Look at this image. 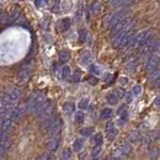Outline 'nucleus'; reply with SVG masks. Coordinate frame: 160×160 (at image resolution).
Listing matches in <instances>:
<instances>
[{
	"label": "nucleus",
	"instance_id": "obj_15",
	"mask_svg": "<svg viewBox=\"0 0 160 160\" xmlns=\"http://www.w3.org/2000/svg\"><path fill=\"white\" fill-rule=\"evenodd\" d=\"M93 61V56L90 54V52H84L81 56V63L84 64H90Z\"/></svg>",
	"mask_w": 160,
	"mask_h": 160
},
{
	"label": "nucleus",
	"instance_id": "obj_24",
	"mask_svg": "<svg viewBox=\"0 0 160 160\" xmlns=\"http://www.w3.org/2000/svg\"><path fill=\"white\" fill-rule=\"evenodd\" d=\"M68 59H69V53L68 52H64L63 51V52L59 53V61H61L62 63H65Z\"/></svg>",
	"mask_w": 160,
	"mask_h": 160
},
{
	"label": "nucleus",
	"instance_id": "obj_36",
	"mask_svg": "<svg viewBox=\"0 0 160 160\" xmlns=\"http://www.w3.org/2000/svg\"><path fill=\"white\" fill-rule=\"evenodd\" d=\"M141 93H142V87H141V86H134V89H133L132 94H133L134 96H137V95H139Z\"/></svg>",
	"mask_w": 160,
	"mask_h": 160
},
{
	"label": "nucleus",
	"instance_id": "obj_19",
	"mask_svg": "<svg viewBox=\"0 0 160 160\" xmlns=\"http://www.w3.org/2000/svg\"><path fill=\"white\" fill-rule=\"evenodd\" d=\"M84 117H85V115H84L81 111L75 112V115H74V121H75L76 123H83V121H84Z\"/></svg>",
	"mask_w": 160,
	"mask_h": 160
},
{
	"label": "nucleus",
	"instance_id": "obj_3",
	"mask_svg": "<svg viewBox=\"0 0 160 160\" xmlns=\"http://www.w3.org/2000/svg\"><path fill=\"white\" fill-rule=\"evenodd\" d=\"M33 64H35V61L33 59H30L27 63H25L22 67H21V70H20L17 78L20 81H26V80L30 78L32 73V69H33Z\"/></svg>",
	"mask_w": 160,
	"mask_h": 160
},
{
	"label": "nucleus",
	"instance_id": "obj_23",
	"mask_svg": "<svg viewBox=\"0 0 160 160\" xmlns=\"http://www.w3.org/2000/svg\"><path fill=\"white\" fill-rule=\"evenodd\" d=\"M69 76H70V68H69V67H64L62 69V78L63 79H68Z\"/></svg>",
	"mask_w": 160,
	"mask_h": 160
},
{
	"label": "nucleus",
	"instance_id": "obj_20",
	"mask_svg": "<svg viewBox=\"0 0 160 160\" xmlns=\"http://www.w3.org/2000/svg\"><path fill=\"white\" fill-rule=\"evenodd\" d=\"M94 133V128L93 127H86V128H83L81 131H80V134L84 136V137H89L90 134Z\"/></svg>",
	"mask_w": 160,
	"mask_h": 160
},
{
	"label": "nucleus",
	"instance_id": "obj_26",
	"mask_svg": "<svg viewBox=\"0 0 160 160\" xmlns=\"http://www.w3.org/2000/svg\"><path fill=\"white\" fill-rule=\"evenodd\" d=\"M127 0H110V4L113 7H117V6H121L122 4H124Z\"/></svg>",
	"mask_w": 160,
	"mask_h": 160
},
{
	"label": "nucleus",
	"instance_id": "obj_38",
	"mask_svg": "<svg viewBox=\"0 0 160 160\" xmlns=\"http://www.w3.org/2000/svg\"><path fill=\"white\" fill-rule=\"evenodd\" d=\"M124 96H126V100H127V102L128 104H131L132 102V100H133V94L132 93H128V94H124Z\"/></svg>",
	"mask_w": 160,
	"mask_h": 160
},
{
	"label": "nucleus",
	"instance_id": "obj_9",
	"mask_svg": "<svg viewBox=\"0 0 160 160\" xmlns=\"http://www.w3.org/2000/svg\"><path fill=\"white\" fill-rule=\"evenodd\" d=\"M61 127H62V122L61 121H54L51 126H49L47 129H48V134L49 136H56L61 131Z\"/></svg>",
	"mask_w": 160,
	"mask_h": 160
},
{
	"label": "nucleus",
	"instance_id": "obj_13",
	"mask_svg": "<svg viewBox=\"0 0 160 160\" xmlns=\"http://www.w3.org/2000/svg\"><path fill=\"white\" fill-rule=\"evenodd\" d=\"M59 147V139H51L49 142H47V149L51 152H56Z\"/></svg>",
	"mask_w": 160,
	"mask_h": 160
},
{
	"label": "nucleus",
	"instance_id": "obj_31",
	"mask_svg": "<svg viewBox=\"0 0 160 160\" xmlns=\"http://www.w3.org/2000/svg\"><path fill=\"white\" fill-rule=\"evenodd\" d=\"M90 72H91L93 74H96V75H99V74H100V69H99V67H97V65L93 64L91 67H90Z\"/></svg>",
	"mask_w": 160,
	"mask_h": 160
},
{
	"label": "nucleus",
	"instance_id": "obj_4",
	"mask_svg": "<svg viewBox=\"0 0 160 160\" xmlns=\"http://www.w3.org/2000/svg\"><path fill=\"white\" fill-rule=\"evenodd\" d=\"M150 37H152V31H150V30H145V31L139 32L136 36V39H134V41L131 44L134 46V47H142L148 41H150Z\"/></svg>",
	"mask_w": 160,
	"mask_h": 160
},
{
	"label": "nucleus",
	"instance_id": "obj_42",
	"mask_svg": "<svg viewBox=\"0 0 160 160\" xmlns=\"http://www.w3.org/2000/svg\"><path fill=\"white\" fill-rule=\"evenodd\" d=\"M113 127H115V123H113V122H108V123L106 124V128H105V129H106V132H108L110 129H112Z\"/></svg>",
	"mask_w": 160,
	"mask_h": 160
},
{
	"label": "nucleus",
	"instance_id": "obj_40",
	"mask_svg": "<svg viewBox=\"0 0 160 160\" xmlns=\"http://www.w3.org/2000/svg\"><path fill=\"white\" fill-rule=\"evenodd\" d=\"M127 69H129L131 72H133L134 69H136V62L133 63V62H131V63H128V65H127Z\"/></svg>",
	"mask_w": 160,
	"mask_h": 160
},
{
	"label": "nucleus",
	"instance_id": "obj_18",
	"mask_svg": "<svg viewBox=\"0 0 160 160\" xmlns=\"http://www.w3.org/2000/svg\"><path fill=\"white\" fill-rule=\"evenodd\" d=\"M127 119H128V113H127V111L124 110V112H123V113H121V117L118 118L117 124H118V126H123V124H124V122H127Z\"/></svg>",
	"mask_w": 160,
	"mask_h": 160
},
{
	"label": "nucleus",
	"instance_id": "obj_12",
	"mask_svg": "<svg viewBox=\"0 0 160 160\" xmlns=\"http://www.w3.org/2000/svg\"><path fill=\"white\" fill-rule=\"evenodd\" d=\"M54 121H56V118H54L53 115H52L51 117H47V118L41 119V128H42V129H47V128H48L49 126H51Z\"/></svg>",
	"mask_w": 160,
	"mask_h": 160
},
{
	"label": "nucleus",
	"instance_id": "obj_14",
	"mask_svg": "<svg viewBox=\"0 0 160 160\" xmlns=\"http://www.w3.org/2000/svg\"><path fill=\"white\" fill-rule=\"evenodd\" d=\"M58 26H59V30H61L62 32H64L69 28V26H70V20L63 19V20H61V21H58Z\"/></svg>",
	"mask_w": 160,
	"mask_h": 160
},
{
	"label": "nucleus",
	"instance_id": "obj_28",
	"mask_svg": "<svg viewBox=\"0 0 160 160\" xmlns=\"http://www.w3.org/2000/svg\"><path fill=\"white\" fill-rule=\"evenodd\" d=\"M94 143H95L96 145H101V143H102V134H101V133H97V134H95Z\"/></svg>",
	"mask_w": 160,
	"mask_h": 160
},
{
	"label": "nucleus",
	"instance_id": "obj_44",
	"mask_svg": "<svg viewBox=\"0 0 160 160\" xmlns=\"http://www.w3.org/2000/svg\"><path fill=\"white\" fill-rule=\"evenodd\" d=\"M58 10H59V1H56V4H54V7L52 9V11H53V13H54V11L57 13Z\"/></svg>",
	"mask_w": 160,
	"mask_h": 160
},
{
	"label": "nucleus",
	"instance_id": "obj_5",
	"mask_svg": "<svg viewBox=\"0 0 160 160\" xmlns=\"http://www.w3.org/2000/svg\"><path fill=\"white\" fill-rule=\"evenodd\" d=\"M132 28V26H131V22H128L123 28H121L118 32H116L115 33V38H113V41H112V44H113V47H118V44H119V41H121V38L124 36V33L128 31V30H131Z\"/></svg>",
	"mask_w": 160,
	"mask_h": 160
},
{
	"label": "nucleus",
	"instance_id": "obj_39",
	"mask_svg": "<svg viewBox=\"0 0 160 160\" xmlns=\"http://www.w3.org/2000/svg\"><path fill=\"white\" fill-rule=\"evenodd\" d=\"M89 83L91 84V85H96L99 81H97V79H96L95 76H90V78H89Z\"/></svg>",
	"mask_w": 160,
	"mask_h": 160
},
{
	"label": "nucleus",
	"instance_id": "obj_11",
	"mask_svg": "<svg viewBox=\"0 0 160 160\" xmlns=\"http://www.w3.org/2000/svg\"><path fill=\"white\" fill-rule=\"evenodd\" d=\"M129 21H128V20L127 19H123V20H121V21H119V22H117L116 25H113L112 27H110V28H111V33L112 35H115L116 32H118L119 31V30H121V28H123L127 24H128Z\"/></svg>",
	"mask_w": 160,
	"mask_h": 160
},
{
	"label": "nucleus",
	"instance_id": "obj_35",
	"mask_svg": "<svg viewBox=\"0 0 160 160\" xmlns=\"http://www.w3.org/2000/svg\"><path fill=\"white\" fill-rule=\"evenodd\" d=\"M80 42H85V39H86V32L84 31V30H80Z\"/></svg>",
	"mask_w": 160,
	"mask_h": 160
},
{
	"label": "nucleus",
	"instance_id": "obj_27",
	"mask_svg": "<svg viewBox=\"0 0 160 160\" xmlns=\"http://www.w3.org/2000/svg\"><path fill=\"white\" fill-rule=\"evenodd\" d=\"M87 106H89V100H87V99H81V100L79 101V107L81 108V110L87 108Z\"/></svg>",
	"mask_w": 160,
	"mask_h": 160
},
{
	"label": "nucleus",
	"instance_id": "obj_16",
	"mask_svg": "<svg viewBox=\"0 0 160 160\" xmlns=\"http://www.w3.org/2000/svg\"><path fill=\"white\" fill-rule=\"evenodd\" d=\"M83 148H84V141H83V139H75V142H74V150L78 153V152L81 150Z\"/></svg>",
	"mask_w": 160,
	"mask_h": 160
},
{
	"label": "nucleus",
	"instance_id": "obj_37",
	"mask_svg": "<svg viewBox=\"0 0 160 160\" xmlns=\"http://www.w3.org/2000/svg\"><path fill=\"white\" fill-rule=\"evenodd\" d=\"M115 94H116V95L118 96V99H119V97H123L126 93H124V90H123V89H117Z\"/></svg>",
	"mask_w": 160,
	"mask_h": 160
},
{
	"label": "nucleus",
	"instance_id": "obj_29",
	"mask_svg": "<svg viewBox=\"0 0 160 160\" xmlns=\"http://www.w3.org/2000/svg\"><path fill=\"white\" fill-rule=\"evenodd\" d=\"M100 153H101V145H96V148L94 149L93 153H91V156L93 158H97Z\"/></svg>",
	"mask_w": 160,
	"mask_h": 160
},
{
	"label": "nucleus",
	"instance_id": "obj_33",
	"mask_svg": "<svg viewBox=\"0 0 160 160\" xmlns=\"http://www.w3.org/2000/svg\"><path fill=\"white\" fill-rule=\"evenodd\" d=\"M156 79H159V69L158 68L155 69V72L153 70V73L150 75V80H152V81H154V80H156Z\"/></svg>",
	"mask_w": 160,
	"mask_h": 160
},
{
	"label": "nucleus",
	"instance_id": "obj_43",
	"mask_svg": "<svg viewBox=\"0 0 160 160\" xmlns=\"http://www.w3.org/2000/svg\"><path fill=\"white\" fill-rule=\"evenodd\" d=\"M138 138H139V137H138V133H133V134L131 136V141H132V142H137Z\"/></svg>",
	"mask_w": 160,
	"mask_h": 160
},
{
	"label": "nucleus",
	"instance_id": "obj_45",
	"mask_svg": "<svg viewBox=\"0 0 160 160\" xmlns=\"http://www.w3.org/2000/svg\"><path fill=\"white\" fill-rule=\"evenodd\" d=\"M69 153H70V152H69V150H67V152H64L63 154V159H69V158H70V155H69Z\"/></svg>",
	"mask_w": 160,
	"mask_h": 160
},
{
	"label": "nucleus",
	"instance_id": "obj_32",
	"mask_svg": "<svg viewBox=\"0 0 160 160\" xmlns=\"http://www.w3.org/2000/svg\"><path fill=\"white\" fill-rule=\"evenodd\" d=\"M47 3H48V0H35V5L37 7H41V6L46 5Z\"/></svg>",
	"mask_w": 160,
	"mask_h": 160
},
{
	"label": "nucleus",
	"instance_id": "obj_17",
	"mask_svg": "<svg viewBox=\"0 0 160 160\" xmlns=\"http://www.w3.org/2000/svg\"><path fill=\"white\" fill-rule=\"evenodd\" d=\"M63 110H64L65 115H72L75 111V106L73 104H65L64 107H63Z\"/></svg>",
	"mask_w": 160,
	"mask_h": 160
},
{
	"label": "nucleus",
	"instance_id": "obj_1",
	"mask_svg": "<svg viewBox=\"0 0 160 160\" xmlns=\"http://www.w3.org/2000/svg\"><path fill=\"white\" fill-rule=\"evenodd\" d=\"M20 96H21V91H20L19 89H11V90H9V91L5 94L4 99L1 100L4 106H5V108L6 107H14L17 104Z\"/></svg>",
	"mask_w": 160,
	"mask_h": 160
},
{
	"label": "nucleus",
	"instance_id": "obj_34",
	"mask_svg": "<svg viewBox=\"0 0 160 160\" xmlns=\"http://www.w3.org/2000/svg\"><path fill=\"white\" fill-rule=\"evenodd\" d=\"M19 15H20V9L17 7H15L14 10H13V13H11V16H10V17H11V20H14V19H16V17H19Z\"/></svg>",
	"mask_w": 160,
	"mask_h": 160
},
{
	"label": "nucleus",
	"instance_id": "obj_30",
	"mask_svg": "<svg viewBox=\"0 0 160 160\" xmlns=\"http://www.w3.org/2000/svg\"><path fill=\"white\" fill-rule=\"evenodd\" d=\"M117 133H118V131H117V129L113 127L112 129H110V131H108V138L112 141V139H113V138L117 136Z\"/></svg>",
	"mask_w": 160,
	"mask_h": 160
},
{
	"label": "nucleus",
	"instance_id": "obj_41",
	"mask_svg": "<svg viewBox=\"0 0 160 160\" xmlns=\"http://www.w3.org/2000/svg\"><path fill=\"white\" fill-rule=\"evenodd\" d=\"M158 153H159L158 149H152L150 150V158H158Z\"/></svg>",
	"mask_w": 160,
	"mask_h": 160
},
{
	"label": "nucleus",
	"instance_id": "obj_6",
	"mask_svg": "<svg viewBox=\"0 0 160 160\" xmlns=\"http://www.w3.org/2000/svg\"><path fill=\"white\" fill-rule=\"evenodd\" d=\"M129 152H131V145L128 143H124L122 144L119 148H117L116 150L113 152V158H121V156H124L127 155Z\"/></svg>",
	"mask_w": 160,
	"mask_h": 160
},
{
	"label": "nucleus",
	"instance_id": "obj_47",
	"mask_svg": "<svg viewBox=\"0 0 160 160\" xmlns=\"http://www.w3.org/2000/svg\"><path fill=\"white\" fill-rule=\"evenodd\" d=\"M155 105L159 106V97H156V100H155Z\"/></svg>",
	"mask_w": 160,
	"mask_h": 160
},
{
	"label": "nucleus",
	"instance_id": "obj_10",
	"mask_svg": "<svg viewBox=\"0 0 160 160\" xmlns=\"http://www.w3.org/2000/svg\"><path fill=\"white\" fill-rule=\"evenodd\" d=\"M126 19L124 17V13H116L115 15H112L108 20V27H112L113 25H116L117 22H119L121 20Z\"/></svg>",
	"mask_w": 160,
	"mask_h": 160
},
{
	"label": "nucleus",
	"instance_id": "obj_7",
	"mask_svg": "<svg viewBox=\"0 0 160 160\" xmlns=\"http://www.w3.org/2000/svg\"><path fill=\"white\" fill-rule=\"evenodd\" d=\"M132 38H133V30L131 28V30H128V31L124 33V36L121 38L118 47H126V46H128L129 43H131Z\"/></svg>",
	"mask_w": 160,
	"mask_h": 160
},
{
	"label": "nucleus",
	"instance_id": "obj_2",
	"mask_svg": "<svg viewBox=\"0 0 160 160\" xmlns=\"http://www.w3.org/2000/svg\"><path fill=\"white\" fill-rule=\"evenodd\" d=\"M46 101V99L43 95H38V94H35L31 100H30V102L27 105V112L30 113H36L38 111V108L42 106V104Z\"/></svg>",
	"mask_w": 160,
	"mask_h": 160
},
{
	"label": "nucleus",
	"instance_id": "obj_21",
	"mask_svg": "<svg viewBox=\"0 0 160 160\" xmlns=\"http://www.w3.org/2000/svg\"><path fill=\"white\" fill-rule=\"evenodd\" d=\"M107 101L111 104V105H116L118 102V96L116 94H111V95H108L107 97Z\"/></svg>",
	"mask_w": 160,
	"mask_h": 160
},
{
	"label": "nucleus",
	"instance_id": "obj_25",
	"mask_svg": "<svg viewBox=\"0 0 160 160\" xmlns=\"http://www.w3.org/2000/svg\"><path fill=\"white\" fill-rule=\"evenodd\" d=\"M6 139H9V131L0 129V142H4Z\"/></svg>",
	"mask_w": 160,
	"mask_h": 160
},
{
	"label": "nucleus",
	"instance_id": "obj_22",
	"mask_svg": "<svg viewBox=\"0 0 160 160\" xmlns=\"http://www.w3.org/2000/svg\"><path fill=\"white\" fill-rule=\"evenodd\" d=\"M112 110L111 108H105V110H102V112H101V118H108V117H111L112 116Z\"/></svg>",
	"mask_w": 160,
	"mask_h": 160
},
{
	"label": "nucleus",
	"instance_id": "obj_8",
	"mask_svg": "<svg viewBox=\"0 0 160 160\" xmlns=\"http://www.w3.org/2000/svg\"><path fill=\"white\" fill-rule=\"evenodd\" d=\"M159 65V56L158 54H153L150 57V59L148 61L147 64V72H153L154 69H156Z\"/></svg>",
	"mask_w": 160,
	"mask_h": 160
},
{
	"label": "nucleus",
	"instance_id": "obj_46",
	"mask_svg": "<svg viewBox=\"0 0 160 160\" xmlns=\"http://www.w3.org/2000/svg\"><path fill=\"white\" fill-rule=\"evenodd\" d=\"M123 110H126V106H122L121 108H119V110H118V113H121V112L123 111Z\"/></svg>",
	"mask_w": 160,
	"mask_h": 160
}]
</instances>
